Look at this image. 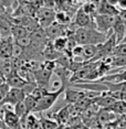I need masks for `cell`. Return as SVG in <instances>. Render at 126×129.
<instances>
[{
  "instance_id": "obj_1",
  "label": "cell",
  "mask_w": 126,
  "mask_h": 129,
  "mask_svg": "<svg viewBox=\"0 0 126 129\" xmlns=\"http://www.w3.org/2000/svg\"><path fill=\"white\" fill-rule=\"evenodd\" d=\"M108 36L97 31L95 28H78L74 38L78 45H99Z\"/></svg>"
},
{
  "instance_id": "obj_2",
  "label": "cell",
  "mask_w": 126,
  "mask_h": 129,
  "mask_svg": "<svg viewBox=\"0 0 126 129\" xmlns=\"http://www.w3.org/2000/svg\"><path fill=\"white\" fill-rule=\"evenodd\" d=\"M66 88H68L66 85L61 84L58 89L53 90V92H48L42 98H40V99L37 101L36 107H34V109H33L32 113H40L41 114V113H43V111L50 109V108L57 103L58 98L60 97V95L63 94V92Z\"/></svg>"
},
{
  "instance_id": "obj_3",
  "label": "cell",
  "mask_w": 126,
  "mask_h": 129,
  "mask_svg": "<svg viewBox=\"0 0 126 129\" xmlns=\"http://www.w3.org/2000/svg\"><path fill=\"white\" fill-rule=\"evenodd\" d=\"M114 20H115V17L104 16V14H96L94 17V24H95L96 30L104 34H107V36L112 34Z\"/></svg>"
},
{
  "instance_id": "obj_4",
  "label": "cell",
  "mask_w": 126,
  "mask_h": 129,
  "mask_svg": "<svg viewBox=\"0 0 126 129\" xmlns=\"http://www.w3.org/2000/svg\"><path fill=\"white\" fill-rule=\"evenodd\" d=\"M36 16V20L39 23L40 28L46 29L49 25H51L54 22L55 18V11L52 9H46V8H40L36 11L34 13Z\"/></svg>"
},
{
  "instance_id": "obj_5",
  "label": "cell",
  "mask_w": 126,
  "mask_h": 129,
  "mask_svg": "<svg viewBox=\"0 0 126 129\" xmlns=\"http://www.w3.org/2000/svg\"><path fill=\"white\" fill-rule=\"evenodd\" d=\"M45 34L50 41H53L58 38H64L69 36V29L66 25H62L58 22H53L51 25H49L46 29H44Z\"/></svg>"
},
{
  "instance_id": "obj_6",
  "label": "cell",
  "mask_w": 126,
  "mask_h": 129,
  "mask_svg": "<svg viewBox=\"0 0 126 129\" xmlns=\"http://www.w3.org/2000/svg\"><path fill=\"white\" fill-rule=\"evenodd\" d=\"M26 94L22 89L20 88H9L7 95L5 96V98L2 99V102L0 103V106L4 105H10V106H16L18 103L23 102V99L26 97Z\"/></svg>"
},
{
  "instance_id": "obj_7",
  "label": "cell",
  "mask_w": 126,
  "mask_h": 129,
  "mask_svg": "<svg viewBox=\"0 0 126 129\" xmlns=\"http://www.w3.org/2000/svg\"><path fill=\"white\" fill-rule=\"evenodd\" d=\"M72 22L77 28H95L94 19L87 16L81 8L77 10L74 14V20H72Z\"/></svg>"
},
{
  "instance_id": "obj_8",
  "label": "cell",
  "mask_w": 126,
  "mask_h": 129,
  "mask_svg": "<svg viewBox=\"0 0 126 129\" xmlns=\"http://www.w3.org/2000/svg\"><path fill=\"white\" fill-rule=\"evenodd\" d=\"M32 74H33L34 83H36L38 86L46 87L50 80H51V76L53 74V72H50V71H46V70L42 69V67H41V64H40V69L37 70L36 72H33Z\"/></svg>"
},
{
  "instance_id": "obj_9",
  "label": "cell",
  "mask_w": 126,
  "mask_h": 129,
  "mask_svg": "<svg viewBox=\"0 0 126 129\" xmlns=\"http://www.w3.org/2000/svg\"><path fill=\"white\" fill-rule=\"evenodd\" d=\"M51 116L52 117H49V118L53 119L59 126H65L70 118V116H71V105L62 107L61 109H59L58 111L53 113Z\"/></svg>"
},
{
  "instance_id": "obj_10",
  "label": "cell",
  "mask_w": 126,
  "mask_h": 129,
  "mask_svg": "<svg viewBox=\"0 0 126 129\" xmlns=\"http://www.w3.org/2000/svg\"><path fill=\"white\" fill-rule=\"evenodd\" d=\"M97 6V14H104V16L116 17L118 14V9L115 6H112L107 0H102V1H96Z\"/></svg>"
},
{
  "instance_id": "obj_11",
  "label": "cell",
  "mask_w": 126,
  "mask_h": 129,
  "mask_svg": "<svg viewBox=\"0 0 126 129\" xmlns=\"http://www.w3.org/2000/svg\"><path fill=\"white\" fill-rule=\"evenodd\" d=\"M14 41L11 37L4 38L0 41V57L4 60H9L12 56V46Z\"/></svg>"
},
{
  "instance_id": "obj_12",
  "label": "cell",
  "mask_w": 126,
  "mask_h": 129,
  "mask_svg": "<svg viewBox=\"0 0 126 129\" xmlns=\"http://www.w3.org/2000/svg\"><path fill=\"white\" fill-rule=\"evenodd\" d=\"M112 32H113L114 36H115L116 43L117 44H119V43L122 42V40L124 39L125 34H126V24L117 16L115 17V20H114Z\"/></svg>"
},
{
  "instance_id": "obj_13",
  "label": "cell",
  "mask_w": 126,
  "mask_h": 129,
  "mask_svg": "<svg viewBox=\"0 0 126 129\" xmlns=\"http://www.w3.org/2000/svg\"><path fill=\"white\" fill-rule=\"evenodd\" d=\"M98 82H108V83L113 84L126 83V69H122L116 73H110V74L99 78Z\"/></svg>"
},
{
  "instance_id": "obj_14",
  "label": "cell",
  "mask_w": 126,
  "mask_h": 129,
  "mask_svg": "<svg viewBox=\"0 0 126 129\" xmlns=\"http://www.w3.org/2000/svg\"><path fill=\"white\" fill-rule=\"evenodd\" d=\"M61 55H62V53H59L57 50L53 48L51 41H49V43L45 45V48L42 52V57L45 61H51V62H55Z\"/></svg>"
},
{
  "instance_id": "obj_15",
  "label": "cell",
  "mask_w": 126,
  "mask_h": 129,
  "mask_svg": "<svg viewBox=\"0 0 126 129\" xmlns=\"http://www.w3.org/2000/svg\"><path fill=\"white\" fill-rule=\"evenodd\" d=\"M6 84H7L10 88H20V89H22V87L27 84V82L23 80V78L20 77L16 72H13L9 77H7V80H6Z\"/></svg>"
},
{
  "instance_id": "obj_16",
  "label": "cell",
  "mask_w": 126,
  "mask_h": 129,
  "mask_svg": "<svg viewBox=\"0 0 126 129\" xmlns=\"http://www.w3.org/2000/svg\"><path fill=\"white\" fill-rule=\"evenodd\" d=\"M2 117H4L5 124L9 126V127H16L20 122L19 117L14 114V111L12 109H9V108H6L4 110V116Z\"/></svg>"
},
{
  "instance_id": "obj_17",
  "label": "cell",
  "mask_w": 126,
  "mask_h": 129,
  "mask_svg": "<svg viewBox=\"0 0 126 129\" xmlns=\"http://www.w3.org/2000/svg\"><path fill=\"white\" fill-rule=\"evenodd\" d=\"M114 115H125L126 114V102L124 101H116L113 105H111L107 109H105Z\"/></svg>"
},
{
  "instance_id": "obj_18",
  "label": "cell",
  "mask_w": 126,
  "mask_h": 129,
  "mask_svg": "<svg viewBox=\"0 0 126 129\" xmlns=\"http://www.w3.org/2000/svg\"><path fill=\"white\" fill-rule=\"evenodd\" d=\"M81 9L85 12L87 16L94 19V17L97 14V6H96V1H85L82 4Z\"/></svg>"
},
{
  "instance_id": "obj_19",
  "label": "cell",
  "mask_w": 126,
  "mask_h": 129,
  "mask_svg": "<svg viewBox=\"0 0 126 129\" xmlns=\"http://www.w3.org/2000/svg\"><path fill=\"white\" fill-rule=\"evenodd\" d=\"M11 28H12V23L9 20L4 19L1 17L0 18V34H1V39L11 37Z\"/></svg>"
},
{
  "instance_id": "obj_20",
  "label": "cell",
  "mask_w": 126,
  "mask_h": 129,
  "mask_svg": "<svg viewBox=\"0 0 126 129\" xmlns=\"http://www.w3.org/2000/svg\"><path fill=\"white\" fill-rule=\"evenodd\" d=\"M29 34L30 33L28 32L27 29L24 27H21V25H12V28H11V38L13 39V41L28 37Z\"/></svg>"
},
{
  "instance_id": "obj_21",
  "label": "cell",
  "mask_w": 126,
  "mask_h": 129,
  "mask_svg": "<svg viewBox=\"0 0 126 129\" xmlns=\"http://www.w3.org/2000/svg\"><path fill=\"white\" fill-rule=\"evenodd\" d=\"M40 122V126L42 129H62L63 126H59L53 119L51 118H45L43 116H40V118H38Z\"/></svg>"
},
{
  "instance_id": "obj_22",
  "label": "cell",
  "mask_w": 126,
  "mask_h": 129,
  "mask_svg": "<svg viewBox=\"0 0 126 129\" xmlns=\"http://www.w3.org/2000/svg\"><path fill=\"white\" fill-rule=\"evenodd\" d=\"M51 42H52L53 48L57 50L59 53H63V52L66 50V42H68V41H66V37L58 38V39L51 41Z\"/></svg>"
},
{
  "instance_id": "obj_23",
  "label": "cell",
  "mask_w": 126,
  "mask_h": 129,
  "mask_svg": "<svg viewBox=\"0 0 126 129\" xmlns=\"http://www.w3.org/2000/svg\"><path fill=\"white\" fill-rule=\"evenodd\" d=\"M23 104H24V107L27 109V113L28 114H32L34 107H36V104H37V99L33 98L31 95H27L23 99Z\"/></svg>"
},
{
  "instance_id": "obj_24",
  "label": "cell",
  "mask_w": 126,
  "mask_h": 129,
  "mask_svg": "<svg viewBox=\"0 0 126 129\" xmlns=\"http://www.w3.org/2000/svg\"><path fill=\"white\" fill-rule=\"evenodd\" d=\"M48 92H49V90H48V88H46V87L38 86V85H37V87H36V88H34L33 90H32V93L30 94V95H31L33 98H36L37 101H38V99L42 98L43 96H44Z\"/></svg>"
},
{
  "instance_id": "obj_25",
  "label": "cell",
  "mask_w": 126,
  "mask_h": 129,
  "mask_svg": "<svg viewBox=\"0 0 126 129\" xmlns=\"http://www.w3.org/2000/svg\"><path fill=\"white\" fill-rule=\"evenodd\" d=\"M96 117H97L98 120H99L101 122H108V121H111V120L114 119L115 115H114V114H112V113H110V111L103 109V110L101 111V113L96 115Z\"/></svg>"
},
{
  "instance_id": "obj_26",
  "label": "cell",
  "mask_w": 126,
  "mask_h": 129,
  "mask_svg": "<svg viewBox=\"0 0 126 129\" xmlns=\"http://www.w3.org/2000/svg\"><path fill=\"white\" fill-rule=\"evenodd\" d=\"M113 56H126V43H119L113 51Z\"/></svg>"
},
{
  "instance_id": "obj_27",
  "label": "cell",
  "mask_w": 126,
  "mask_h": 129,
  "mask_svg": "<svg viewBox=\"0 0 126 129\" xmlns=\"http://www.w3.org/2000/svg\"><path fill=\"white\" fill-rule=\"evenodd\" d=\"M10 87L8 86L7 84H5V85H1L0 86V103L2 102V99L5 98V96L7 95V93H8V90H9Z\"/></svg>"
},
{
  "instance_id": "obj_28",
  "label": "cell",
  "mask_w": 126,
  "mask_h": 129,
  "mask_svg": "<svg viewBox=\"0 0 126 129\" xmlns=\"http://www.w3.org/2000/svg\"><path fill=\"white\" fill-rule=\"evenodd\" d=\"M116 8L118 10H126V0H117Z\"/></svg>"
},
{
  "instance_id": "obj_29",
  "label": "cell",
  "mask_w": 126,
  "mask_h": 129,
  "mask_svg": "<svg viewBox=\"0 0 126 129\" xmlns=\"http://www.w3.org/2000/svg\"><path fill=\"white\" fill-rule=\"evenodd\" d=\"M117 17H118V18L121 19L122 21L126 24V10H121V11H118V14H117Z\"/></svg>"
},
{
  "instance_id": "obj_30",
  "label": "cell",
  "mask_w": 126,
  "mask_h": 129,
  "mask_svg": "<svg viewBox=\"0 0 126 129\" xmlns=\"http://www.w3.org/2000/svg\"><path fill=\"white\" fill-rule=\"evenodd\" d=\"M5 62H6V60H4V58L0 57V71H1V69H2V66H4Z\"/></svg>"
},
{
  "instance_id": "obj_31",
  "label": "cell",
  "mask_w": 126,
  "mask_h": 129,
  "mask_svg": "<svg viewBox=\"0 0 126 129\" xmlns=\"http://www.w3.org/2000/svg\"><path fill=\"white\" fill-rule=\"evenodd\" d=\"M121 43H126V34H125V37H124V39L122 40V42Z\"/></svg>"
},
{
  "instance_id": "obj_32",
  "label": "cell",
  "mask_w": 126,
  "mask_h": 129,
  "mask_svg": "<svg viewBox=\"0 0 126 129\" xmlns=\"http://www.w3.org/2000/svg\"><path fill=\"white\" fill-rule=\"evenodd\" d=\"M0 41H1V34H0Z\"/></svg>"
}]
</instances>
